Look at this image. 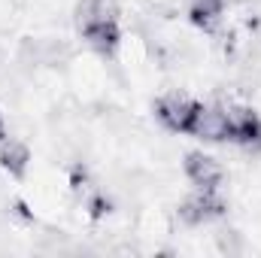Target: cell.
I'll use <instances>...</instances> for the list:
<instances>
[{
    "label": "cell",
    "mask_w": 261,
    "mask_h": 258,
    "mask_svg": "<svg viewBox=\"0 0 261 258\" xmlns=\"http://www.w3.org/2000/svg\"><path fill=\"white\" fill-rule=\"evenodd\" d=\"M76 28H79V37L88 43V49H94L103 58L116 55V49L122 43L116 0H79Z\"/></svg>",
    "instance_id": "obj_1"
},
{
    "label": "cell",
    "mask_w": 261,
    "mask_h": 258,
    "mask_svg": "<svg viewBox=\"0 0 261 258\" xmlns=\"http://www.w3.org/2000/svg\"><path fill=\"white\" fill-rule=\"evenodd\" d=\"M197 113V100L186 97V94H167V97H158L155 100V116L158 122L173 134H186L192 119Z\"/></svg>",
    "instance_id": "obj_2"
},
{
    "label": "cell",
    "mask_w": 261,
    "mask_h": 258,
    "mask_svg": "<svg viewBox=\"0 0 261 258\" xmlns=\"http://www.w3.org/2000/svg\"><path fill=\"white\" fill-rule=\"evenodd\" d=\"M219 216H225V200L216 194V189H197L179 203V219L186 225H206Z\"/></svg>",
    "instance_id": "obj_3"
},
{
    "label": "cell",
    "mask_w": 261,
    "mask_h": 258,
    "mask_svg": "<svg viewBox=\"0 0 261 258\" xmlns=\"http://www.w3.org/2000/svg\"><path fill=\"white\" fill-rule=\"evenodd\" d=\"M186 134L197 137V140H206V143H225L228 140V110L197 104V113Z\"/></svg>",
    "instance_id": "obj_4"
},
{
    "label": "cell",
    "mask_w": 261,
    "mask_h": 258,
    "mask_svg": "<svg viewBox=\"0 0 261 258\" xmlns=\"http://www.w3.org/2000/svg\"><path fill=\"white\" fill-rule=\"evenodd\" d=\"M228 140L249 149V152H258L261 149V119L252 110H243V107H234L228 110Z\"/></svg>",
    "instance_id": "obj_5"
},
{
    "label": "cell",
    "mask_w": 261,
    "mask_h": 258,
    "mask_svg": "<svg viewBox=\"0 0 261 258\" xmlns=\"http://www.w3.org/2000/svg\"><path fill=\"white\" fill-rule=\"evenodd\" d=\"M186 176L192 179L195 189H219L222 183V164L203 152H189L186 155Z\"/></svg>",
    "instance_id": "obj_6"
},
{
    "label": "cell",
    "mask_w": 261,
    "mask_h": 258,
    "mask_svg": "<svg viewBox=\"0 0 261 258\" xmlns=\"http://www.w3.org/2000/svg\"><path fill=\"white\" fill-rule=\"evenodd\" d=\"M28 164H31V149L21 143V140H0V167L9 173V176H15V179H21L24 173H28Z\"/></svg>",
    "instance_id": "obj_7"
},
{
    "label": "cell",
    "mask_w": 261,
    "mask_h": 258,
    "mask_svg": "<svg viewBox=\"0 0 261 258\" xmlns=\"http://www.w3.org/2000/svg\"><path fill=\"white\" fill-rule=\"evenodd\" d=\"M222 9H225V3L222 0H192V6H189V15H192V21H195L200 31H216V24L222 21Z\"/></svg>",
    "instance_id": "obj_8"
},
{
    "label": "cell",
    "mask_w": 261,
    "mask_h": 258,
    "mask_svg": "<svg viewBox=\"0 0 261 258\" xmlns=\"http://www.w3.org/2000/svg\"><path fill=\"white\" fill-rule=\"evenodd\" d=\"M6 137V128H3V116H0V140Z\"/></svg>",
    "instance_id": "obj_9"
}]
</instances>
